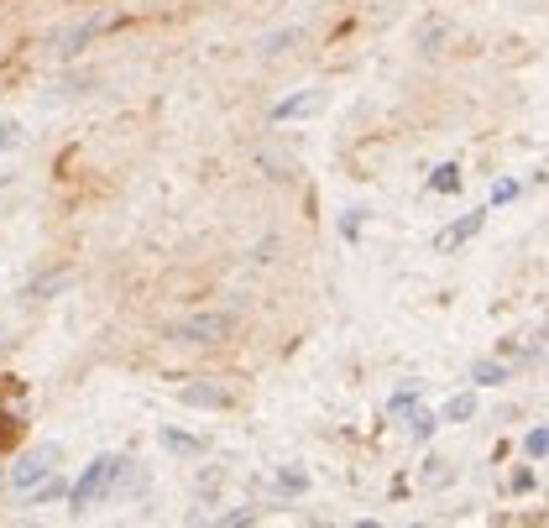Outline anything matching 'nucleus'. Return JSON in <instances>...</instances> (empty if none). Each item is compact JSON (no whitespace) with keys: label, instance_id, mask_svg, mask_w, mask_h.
Listing matches in <instances>:
<instances>
[{"label":"nucleus","instance_id":"obj_8","mask_svg":"<svg viewBox=\"0 0 549 528\" xmlns=\"http://www.w3.org/2000/svg\"><path fill=\"white\" fill-rule=\"evenodd\" d=\"M471 413H476V393H461V398H450V403H445L440 424H466Z\"/></svg>","mask_w":549,"mask_h":528},{"label":"nucleus","instance_id":"obj_9","mask_svg":"<svg viewBox=\"0 0 549 528\" xmlns=\"http://www.w3.org/2000/svg\"><path fill=\"white\" fill-rule=\"evenodd\" d=\"M429 189H434V194H445V189L455 194V189H461V168H455V163H445V168H434V178H429Z\"/></svg>","mask_w":549,"mask_h":528},{"label":"nucleus","instance_id":"obj_10","mask_svg":"<svg viewBox=\"0 0 549 528\" xmlns=\"http://www.w3.org/2000/svg\"><path fill=\"white\" fill-rule=\"evenodd\" d=\"M434 429H440V413H419V408H414V440H419V445L434 440Z\"/></svg>","mask_w":549,"mask_h":528},{"label":"nucleus","instance_id":"obj_18","mask_svg":"<svg viewBox=\"0 0 549 528\" xmlns=\"http://www.w3.org/2000/svg\"><path fill=\"white\" fill-rule=\"evenodd\" d=\"M6 147H16V126L0 121V152H6Z\"/></svg>","mask_w":549,"mask_h":528},{"label":"nucleus","instance_id":"obj_12","mask_svg":"<svg viewBox=\"0 0 549 528\" xmlns=\"http://www.w3.org/2000/svg\"><path fill=\"white\" fill-rule=\"evenodd\" d=\"M361 220H366V210H346V215H340V236L356 241L361 236Z\"/></svg>","mask_w":549,"mask_h":528},{"label":"nucleus","instance_id":"obj_19","mask_svg":"<svg viewBox=\"0 0 549 528\" xmlns=\"http://www.w3.org/2000/svg\"><path fill=\"white\" fill-rule=\"evenodd\" d=\"M424 6H429V0H424Z\"/></svg>","mask_w":549,"mask_h":528},{"label":"nucleus","instance_id":"obj_14","mask_svg":"<svg viewBox=\"0 0 549 528\" xmlns=\"http://www.w3.org/2000/svg\"><path fill=\"white\" fill-rule=\"evenodd\" d=\"M393 413H414L419 408V387H408V393H393V403H387Z\"/></svg>","mask_w":549,"mask_h":528},{"label":"nucleus","instance_id":"obj_13","mask_svg":"<svg viewBox=\"0 0 549 528\" xmlns=\"http://www.w3.org/2000/svg\"><path fill=\"white\" fill-rule=\"evenodd\" d=\"M288 42H299V27H288V32H272V37L262 42V53H283Z\"/></svg>","mask_w":549,"mask_h":528},{"label":"nucleus","instance_id":"obj_6","mask_svg":"<svg viewBox=\"0 0 549 528\" xmlns=\"http://www.w3.org/2000/svg\"><path fill=\"white\" fill-rule=\"evenodd\" d=\"M497 382H508V366L502 361H476L471 366V387H497Z\"/></svg>","mask_w":549,"mask_h":528},{"label":"nucleus","instance_id":"obj_7","mask_svg":"<svg viewBox=\"0 0 549 528\" xmlns=\"http://www.w3.org/2000/svg\"><path fill=\"white\" fill-rule=\"evenodd\" d=\"M183 403H194V408H225L231 403V393H215V387H183Z\"/></svg>","mask_w":549,"mask_h":528},{"label":"nucleus","instance_id":"obj_5","mask_svg":"<svg viewBox=\"0 0 549 528\" xmlns=\"http://www.w3.org/2000/svg\"><path fill=\"white\" fill-rule=\"evenodd\" d=\"M314 89H299V95H288V100H278L272 105V121H293V116H304V110H314Z\"/></svg>","mask_w":549,"mask_h":528},{"label":"nucleus","instance_id":"obj_11","mask_svg":"<svg viewBox=\"0 0 549 528\" xmlns=\"http://www.w3.org/2000/svg\"><path fill=\"white\" fill-rule=\"evenodd\" d=\"M89 37H95V27H74V32H68V37H58V53H79V48H84Z\"/></svg>","mask_w":549,"mask_h":528},{"label":"nucleus","instance_id":"obj_4","mask_svg":"<svg viewBox=\"0 0 549 528\" xmlns=\"http://www.w3.org/2000/svg\"><path fill=\"white\" fill-rule=\"evenodd\" d=\"M482 225H487V210H471V215H461V220H455V225H445V231L434 236V246H440V251H450V246H461V241H471L476 231H482Z\"/></svg>","mask_w":549,"mask_h":528},{"label":"nucleus","instance_id":"obj_3","mask_svg":"<svg viewBox=\"0 0 549 528\" xmlns=\"http://www.w3.org/2000/svg\"><path fill=\"white\" fill-rule=\"evenodd\" d=\"M53 461H58V450H53V445H37V450L27 455V461H21V466L11 471V487H16V492H27L32 481L48 476V466H53Z\"/></svg>","mask_w":549,"mask_h":528},{"label":"nucleus","instance_id":"obj_2","mask_svg":"<svg viewBox=\"0 0 549 528\" xmlns=\"http://www.w3.org/2000/svg\"><path fill=\"white\" fill-rule=\"evenodd\" d=\"M236 330V319L231 314H199V319H183V325L173 330L183 346H220L225 335Z\"/></svg>","mask_w":549,"mask_h":528},{"label":"nucleus","instance_id":"obj_17","mask_svg":"<svg viewBox=\"0 0 549 528\" xmlns=\"http://www.w3.org/2000/svg\"><path fill=\"white\" fill-rule=\"evenodd\" d=\"M508 199H518V183L508 178V183H497V189H492V204H508Z\"/></svg>","mask_w":549,"mask_h":528},{"label":"nucleus","instance_id":"obj_16","mask_svg":"<svg viewBox=\"0 0 549 528\" xmlns=\"http://www.w3.org/2000/svg\"><path fill=\"white\" fill-rule=\"evenodd\" d=\"M168 450H183V455H199V440H183V434H163Z\"/></svg>","mask_w":549,"mask_h":528},{"label":"nucleus","instance_id":"obj_15","mask_svg":"<svg viewBox=\"0 0 549 528\" xmlns=\"http://www.w3.org/2000/svg\"><path fill=\"white\" fill-rule=\"evenodd\" d=\"M523 450H529L534 461H544V450H549V434H544V429H529V440H523Z\"/></svg>","mask_w":549,"mask_h":528},{"label":"nucleus","instance_id":"obj_1","mask_svg":"<svg viewBox=\"0 0 549 528\" xmlns=\"http://www.w3.org/2000/svg\"><path fill=\"white\" fill-rule=\"evenodd\" d=\"M121 455H100V461H89L84 466V476L74 481V492H68V508H74V513H84V508H95V502L110 492V487H116V476H121Z\"/></svg>","mask_w":549,"mask_h":528}]
</instances>
